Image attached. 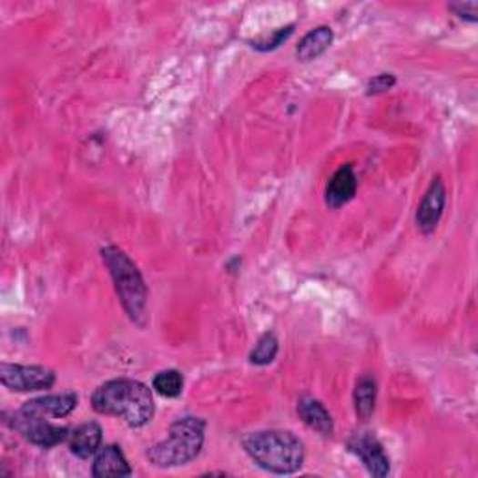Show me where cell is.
Here are the masks:
<instances>
[{
    "label": "cell",
    "instance_id": "4",
    "mask_svg": "<svg viewBox=\"0 0 478 478\" xmlns=\"http://www.w3.org/2000/svg\"><path fill=\"white\" fill-rule=\"evenodd\" d=\"M206 441V421L195 415L181 417L168 428V437L148 451L156 467H179L197 460Z\"/></svg>",
    "mask_w": 478,
    "mask_h": 478
},
{
    "label": "cell",
    "instance_id": "8",
    "mask_svg": "<svg viewBox=\"0 0 478 478\" xmlns=\"http://www.w3.org/2000/svg\"><path fill=\"white\" fill-rule=\"evenodd\" d=\"M445 204H447L445 183L439 176H435L433 181L430 183L426 195L422 197V200H421V204L417 208L415 223H417V229H419L421 234L430 236V234L435 232L441 217H443Z\"/></svg>",
    "mask_w": 478,
    "mask_h": 478
},
{
    "label": "cell",
    "instance_id": "16",
    "mask_svg": "<svg viewBox=\"0 0 478 478\" xmlns=\"http://www.w3.org/2000/svg\"><path fill=\"white\" fill-rule=\"evenodd\" d=\"M279 353V341L273 333H264L259 342H256L254 350L249 353V361L250 364L256 366H268L275 361Z\"/></svg>",
    "mask_w": 478,
    "mask_h": 478
},
{
    "label": "cell",
    "instance_id": "19",
    "mask_svg": "<svg viewBox=\"0 0 478 478\" xmlns=\"http://www.w3.org/2000/svg\"><path fill=\"white\" fill-rule=\"evenodd\" d=\"M396 86V77L392 73H380V76L372 77L366 83V96H380Z\"/></svg>",
    "mask_w": 478,
    "mask_h": 478
},
{
    "label": "cell",
    "instance_id": "7",
    "mask_svg": "<svg viewBox=\"0 0 478 478\" xmlns=\"http://www.w3.org/2000/svg\"><path fill=\"white\" fill-rule=\"evenodd\" d=\"M348 449L353 453L372 476L383 478L391 473V460L383 445L372 432H357L350 437Z\"/></svg>",
    "mask_w": 478,
    "mask_h": 478
},
{
    "label": "cell",
    "instance_id": "10",
    "mask_svg": "<svg viewBox=\"0 0 478 478\" xmlns=\"http://www.w3.org/2000/svg\"><path fill=\"white\" fill-rule=\"evenodd\" d=\"M77 403H79V396L76 392H60V394H47V396L28 400L23 403L21 410L42 417L64 419L77 408Z\"/></svg>",
    "mask_w": 478,
    "mask_h": 478
},
{
    "label": "cell",
    "instance_id": "3",
    "mask_svg": "<svg viewBox=\"0 0 478 478\" xmlns=\"http://www.w3.org/2000/svg\"><path fill=\"white\" fill-rule=\"evenodd\" d=\"M101 260L115 282L118 300L129 320L138 327H146L148 323L150 291L138 266L117 245L103 247Z\"/></svg>",
    "mask_w": 478,
    "mask_h": 478
},
{
    "label": "cell",
    "instance_id": "1",
    "mask_svg": "<svg viewBox=\"0 0 478 478\" xmlns=\"http://www.w3.org/2000/svg\"><path fill=\"white\" fill-rule=\"evenodd\" d=\"M90 402L96 413L118 417L131 428L146 426L156 415L152 389L129 378L101 383L94 391Z\"/></svg>",
    "mask_w": 478,
    "mask_h": 478
},
{
    "label": "cell",
    "instance_id": "11",
    "mask_svg": "<svg viewBox=\"0 0 478 478\" xmlns=\"http://www.w3.org/2000/svg\"><path fill=\"white\" fill-rule=\"evenodd\" d=\"M103 443V430L97 422H83L73 428L67 437V445L73 456L81 460H88L90 456H96V453L101 449Z\"/></svg>",
    "mask_w": 478,
    "mask_h": 478
},
{
    "label": "cell",
    "instance_id": "2",
    "mask_svg": "<svg viewBox=\"0 0 478 478\" xmlns=\"http://www.w3.org/2000/svg\"><path fill=\"white\" fill-rule=\"evenodd\" d=\"M241 445L256 465L275 474L298 473L305 463L303 441L288 430L250 432Z\"/></svg>",
    "mask_w": 478,
    "mask_h": 478
},
{
    "label": "cell",
    "instance_id": "5",
    "mask_svg": "<svg viewBox=\"0 0 478 478\" xmlns=\"http://www.w3.org/2000/svg\"><path fill=\"white\" fill-rule=\"evenodd\" d=\"M10 426L19 432L28 443L42 447V449H53L69 437V428L67 426H58L47 421V417L28 413L23 410H17L12 419Z\"/></svg>",
    "mask_w": 478,
    "mask_h": 478
},
{
    "label": "cell",
    "instance_id": "17",
    "mask_svg": "<svg viewBox=\"0 0 478 478\" xmlns=\"http://www.w3.org/2000/svg\"><path fill=\"white\" fill-rule=\"evenodd\" d=\"M152 387L165 398H176L183 391V374L174 369L163 371L154 378Z\"/></svg>",
    "mask_w": 478,
    "mask_h": 478
},
{
    "label": "cell",
    "instance_id": "9",
    "mask_svg": "<svg viewBox=\"0 0 478 478\" xmlns=\"http://www.w3.org/2000/svg\"><path fill=\"white\" fill-rule=\"evenodd\" d=\"M357 176L353 170V165H342L331 179L327 181L325 188V204L331 209H339L351 202L357 193Z\"/></svg>",
    "mask_w": 478,
    "mask_h": 478
},
{
    "label": "cell",
    "instance_id": "12",
    "mask_svg": "<svg viewBox=\"0 0 478 478\" xmlns=\"http://www.w3.org/2000/svg\"><path fill=\"white\" fill-rule=\"evenodd\" d=\"M298 415L300 419L316 433L323 437H331L335 432V422L333 417H331L329 410L323 406V403L314 398V396H301L298 402Z\"/></svg>",
    "mask_w": 478,
    "mask_h": 478
},
{
    "label": "cell",
    "instance_id": "15",
    "mask_svg": "<svg viewBox=\"0 0 478 478\" xmlns=\"http://www.w3.org/2000/svg\"><path fill=\"white\" fill-rule=\"evenodd\" d=\"M376 402H378V381L374 376L366 374L361 376L353 389V408L359 421L366 422L371 421L376 412Z\"/></svg>",
    "mask_w": 478,
    "mask_h": 478
},
{
    "label": "cell",
    "instance_id": "14",
    "mask_svg": "<svg viewBox=\"0 0 478 478\" xmlns=\"http://www.w3.org/2000/svg\"><path fill=\"white\" fill-rule=\"evenodd\" d=\"M335 40V32L331 26H318L314 30H310L305 38L300 42L298 49H296V56L300 62L309 64L318 60Z\"/></svg>",
    "mask_w": 478,
    "mask_h": 478
},
{
    "label": "cell",
    "instance_id": "6",
    "mask_svg": "<svg viewBox=\"0 0 478 478\" xmlns=\"http://www.w3.org/2000/svg\"><path fill=\"white\" fill-rule=\"evenodd\" d=\"M0 381L14 392H36L53 389L56 383L55 371L40 364H0Z\"/></svg>",
    "mask_w": 478,
    "mask_h": 478
},
{
    "label": "cell",
    "instance_id": "20",
    "mask_svg": "<svg viewBox=\"0 0 478 478\" xmlns=\"http://www.w3.org/2000/svg\"><path fill=\"white\" fill-rule=\"evenodd\" d=\"M454 15H458L460 19L463 21H469V23H476V12H478V5L474 3V0H471V3H454L449 6Z\"/></svg>",
    "mask_w": 478,
    "mask_h": 478
},
{
    "label": "cell",
    "instance_id": "18",
    "mask_svg": "<svg viewBox=\"0 0 478 478\" xmlns=\"http://www.w3.org/2000/svg\"><path fill=\"white\" fill-rule=\"evenodd\" d=\"M293 28H296V25H288V26H282V28H277L271 32V36H264V38H259L250 42L252 44V49L256 51H262V53H268V51H275L277 47H280L290 36L293 34Z\"/></svg>",
    "mask_w": 478,
    "mask_h": 478
},
{
    "label": "cell",
    "instance_id": "13",
    "mask_svg": "<svg viewBox=\"0 0 478 478\" xmlns=\"http://www.w3.org/2000/svg\"><path fill=\"white\" fill-rule=\"evenodd\" d=\"M92 474L96 478L107 476H131L133 469L118 445H105L96 453Z\"/></svg>",
    "mask_w": 478,
    "mask_h": 478
}]
</instances>
